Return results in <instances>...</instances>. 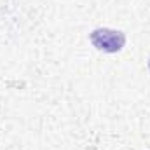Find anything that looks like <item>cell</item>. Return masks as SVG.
<instances>
[{"label":"cell","mask_w":150,"mask_h":150,"mask_svg":"<svg viewBox=\"0 0 150 150\" xmlns=\"http://www.w3.org/2000/svg\"><path fill=\"white\" fill-rule=\"evenodd\" d=\"M147 67H149V72H150V58H149V63H147Z\"/></svg>","instance_id":"2"},{"label":"cell","mask_w":150,"mask_h":150,"mask_svg":"<svg viewBox=\"0 0 150 150\" xmlns=\"http://www.w3.org/2000/svg\"><path fill=\"white\" fill-rule=\"evenodd\" d=\"M89 42L93 44L94 49L101 51V52H108L115 54L120 52L127 42L126 33L120 30H113V28H94L89 33Z\"/></svg>","instance_id":"1"}]
</instances>
